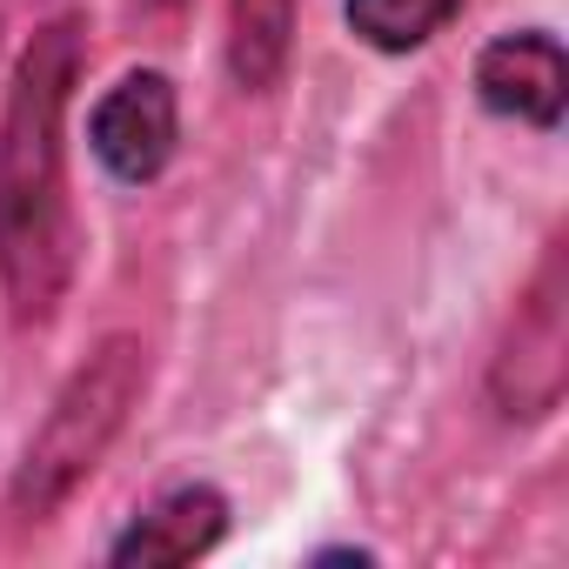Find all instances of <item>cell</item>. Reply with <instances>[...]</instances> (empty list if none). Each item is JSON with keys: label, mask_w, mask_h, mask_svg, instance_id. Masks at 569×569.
Returning <instances> with one entry per match:
<instances>
[{"label": "cell", "mask_w": 569, "mask_h": 569, "mask_svg": "<svg viewBox=\"0 0 569 569\" xmlns=\"http://www.w3.org/2000/svg\"><path fill=\"white\" fill-rule=\"evenodd\" d=\"M462 14V0H342V21L362 48L376 54H416L429 48L449 21Z\"/></svg>", "instance_id": "ba28073f"}, {"label": "cell", "mask_w": 569, "mask_h": 569, "mask_svg": "<svg viewBox=\"0 0 569 569\" xmlns=\"http://www.w3.org/2000/svg\"><path fill=\"white\" fill-rule=\"evenodd\" d=\"M562 389H569V248L556 234L489 356V402L502 422H542L562 409Z\"/></svg>", "instance_id": "3957f363"}, {"label": "cell", "mask_w": 569, "mask_h": 569, "mask_svg": "<svg viewBox=\"0 0 569 569\" xmlns=\"http://www.w3.org/2000/svg\"><path fill=\"white\" fill-rule=\"evenodd\" d=\"M296 54V0H228V74L241 94H268Z\"/></svg>", "instance_id": "52a82bcc"}, {"label": "cell", "mask_w": 569, "mask_h": 569, "mask_svg": "<svg viewBox=\"0 0 569 569\" xmlns=\"http://www.w3.org/2000/svg\"><path fill=\"white\" fill-rule=\"evenodd\" d=\"M81 81V28L48 21L8 81L0 108V296L34 329L68 302L74 208H68V101Z\"/></svg>", "instance_id": "6da1fadb"}, {"label": "cell", "mask_w": 569, "mask_h": 569, "mask_svg": "<svg viewBox=\"0 0 569 569\" xmlns=\"http://www.w3.org/2000/svg\"><path fill=\"white\" fill-rule=\"evenodd\" d=\"M221 536H228V496L214 482H174L108 542V562H121V569H134V562L141 569H174V562L208 556Z\"/></svg>", "instance_id": "8992f818"}, {"label": "cell", "mask_w": 569, "mask_h": 569, "mask_svg": "<svg viewBox=\"0 0 569 569\" xmlns=\"http://www.w3.org/2000/svg\"><path fill=\"white\" fill-rule=\"evenodd\" d=\"M476 101L502 121H522L536 134H556L562 128V108H569V61H562V41L549 28H516V34H496L482 54H476Z\"/></svg>", "instance_id": "5b68a950"}, {"label": "cell", "mask_w": 569, "mask_h": 569, "mask_svg": "<svg viewBox=\"0 0 569 569\" xmlns=\"http://www.w3.org/2000/svg\"><path fill=\"white\" fill-rule=\"evenodd\" d=\"M148 396V342L141 336H101L88 349V362H74V376L54 389L41 429L28 436L14 482H8V509L21 522H48L121 442L128 416Z\"/></svg>", "instance_id": "7a4b0ae2"}, {"label": "cell", "mask_w": 569, "mask_h": 569, "mask_svg": "<svg viewBox=\"0 0 569 569\" xmlns=\"http://www.w3.org/2000/svg\"><path fill=\"white\" fill-rule=\"evenodd\" d=\"M174 141H181V94L161 68H128L88 114V148L121 188L161 181Z\"/></svg>", "instance_id": "277c9868"}]
</instances>
